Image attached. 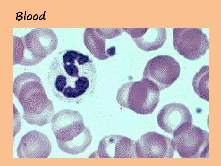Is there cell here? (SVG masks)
<instances>
[{"mask_svg":"<svg viewBox=\"0 0 221 166\" xmlns=\"http://www.w3.org/2000/svg\"><path fill=\"white\" fill-rule=\"evenodd\" d=\"M175 150L183 158H206L209 156V134L191 123L179 128L173 134Z\"/></svg>","mask_w":221,"mask_h":166,"instance_id":"cell-5","label":"cell"},{"mask_svg":"<svg viewBox=\"0 0 221 166\" xmlns=\"http://www.w3.org/2000/svg\"><path fill=\"white\" fill-rule=\"evenodd\" d=\"M13 92L22 106L23 116L28 123L42 127L51 122L54 115L53 104L37 74L24 72L18 75L13 81Z\"/></svg>","mask_w":221,"mask_h":166,"instance_id":"cell-2","label":"cell"},{"mask_svg":"<svg viewBox=\"0 0 221 166\" xmlns=\"http://www.w3.org/2000/svg\"><path fill=\"white\" fill-rule=\"evenodd\" d=\"M48 79L51 90L59 99L79 103L94 94L97 70L89 56L67 50L60 52L54 58Z\"/></svg>","mask_w":221,"mask_h":166,"instance_id":"cell-1","label":"cell"},{"mask_svg":"<svg viewBox=\"0 0 221 166\" xmlns=\"http://www.w3.org/2000/svg\"><path fill=\"white\" fill-rule=\"evenodd\" d=\"M112 38L103 28H87L84 34L86 48L93 56L100 60H105L110 57L106 49V41L107 39Z\"/></svg>","mask_w":221,"mask_h":166,"instance_id":"cell-13","label":"cell"},{"mask_svg":"<svg viewBox=\"0 0 221 166\" xmlns=\"http://www.w3.org/2000/svg\"><path fill=\"white\" fill-rule=\"evenodd\" d=\"M51 145L45 134L33 130L24 135L17 148L19 158H47L49 156Z\"/></svg>","mask_w":221,"mask_h":166,"instance_id":"cell-12","label":"cell"},{"mask_svg":"<svg viewBox=\"0 0 221 166\" xmlns=\"http://www.w3.org/2000/svg\"><path fill=\"white\" fill-rule=\"evenodd\" d=\"M58 40L51 29L38 28L23 38L13 36V65H36L54 51Z\"/></svg>","mask_w":221,"mask_h":166,"instance_id":"cell-3","label":"cell"},{"mask_svg":"<svg viewBox=\"0 0 221 166\" xmlns=\"http://www.w3.org/2000/svg\"><path fill=\"white\" fill-rule=\"evenodd\" d=\"M160 91L153 82L143 78L130 82L118 89L116 100L120 105L142 115L151 114L160 101Z\"/></svg>","mask_w":221,"mask_h":166,"instance_id":"cell-4","label":"cell"},{"mask_svg":"<svg viewBox=\"0 0 221 166\" xmlns=\"http://www.w3.org/2000/svg\"><path fill=\"white\" fill-rule=\"evenodd\" d=\"M158 126L165 132L173 134L179 128L192 123V115L189 109L181 103H170L161 109L157 117Z\"/></svg>","mask_w":221,"mask_h":166,"instance_id":"cell-11","label":"cell"},{"mask_svg":"<svg viewBox=\"0 0 221 166\" xmlns=\"http://www.w3.org/2000/svg\"><path fill=\"white\" fill-rule=\"evenodd\" d=\"M136 158H173L174 149L172 139L163 134L150 132L135 141Z\"/></svg>","mask_w":221,"mask_h":166,"instance_id":"cell-8","label":"cell"},{"mask_svg":"<svg viewBox=\"0 0 221 166\" xmlns=\"http://www.w3.org/2000/svg\"><path fill=\"white\" fill-rule=\"evenodd\" d=\"M173 43L179 54L191 60L200 58L209 48L207 36L198 28H173Z\"/></svg>","mask_w":221,"mask_h":166,"instance_id":"cell-6","label":"cell"},{"mask_svg":"<svg viewBox=\"0 0 221 166\" xmlns=\"http://www.w3.org/2000/svg\"><path fill=\"white\" fill-rule=\"evenodd\" d=\"M96 155L101 158H136L135 141L120 135L106 136L99 143Z\"/></svg>","mask_w":221,"mask_h":166,"instance_id":"cell-10","label":"cell"},{"mask_svg":"<svg viewBox=\"0 0 221 166\" xmlns=\"http://www.w3.org/2000/svg\"><path fill=\"white\" fill-rule=\"evenodd\" d=\"M51 122L57 143L72 139L79 134L85 126L80 113L70 109L63 110L56 113Z\"/></svg>","mask_w":221,"mask_h":166,"instance_id":"cell-9","label":"cell"},{"mask_svg":"<svg viewBox=\"0 0 221 166\" xmlns=\"http://www.w3.org/2000/svg\"><path fill=\"white\" fill-rule=\"evenodd\" d=\"M123 31L127 32L133 38H138L143 35L148 28H122Z\"/></svg>","mask_w":221,"mask_h":166,"instance_id":"cell-17","label":"cell"},{"mask_svg":"<svg viewBox=\"0 0 221 166\" xmlns=\"http://www.w3.org/2000/svg\"><path fill=\"white\" fill-rule=\"evenodd\" d=\"M209 67L203 66L194 76L192 86L195 93L201 98L209 101Z\"/></svg>","mask_w":221,"mask_h":166,"instance_id":"cell-16","label":"cell"},{"mask_svg":"<svg viewBox=\"0 0 221 166\" xmlns=\"http://www.w3.org/2000/svg\"><path fill=\"white\" fill-rule=\"evenodd\" d=\"M92 140L90 131L85 126L77 136L68 141L57 144L59 148L64 152L77 155L84 152L91 144Z\"/></svg>","mask_w":221,"mask_h":166,"instance_id":"cell-15","label":"cell"},{"mask_svg":"<svg viewBox=\"0 0 221 166\" xmlns=\"http://www.w3.org/2000/svg\"><path fill=\"white\" fill-rule=\"evenodd\" d=\"M165 28H148L140 37L133 38L136 46L145 51L156 50L162 47L166 40Z\"/></svg>","mask_w":221,"mask_h":166,"instance_id":"cell-14","label":"cell"},{"mask_svg":"<svg viewBox=\"0 0 221 166\" xmlns=\"http://www.w3.org/2000/svg\"><path fill=\"white\" fill-rule=\"evenodd\" d=\"M179 63L172 57L158 55L150 59L146 63L143 78L153 82L161 91L173 84L179 77Z\"/></svg>","mask_w":221,"mask_h":166,"instance_id":"cell-7","label":"cell"}]
</instances>
